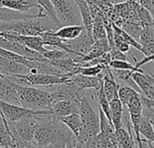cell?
I'll return each mask as SVG.
<instances>
[{
	"mask_svg": "<svg viewBox=\"0 0 154 148\" xmlns=\"http://www.w3.org/2000/svg\"><path fill=\"white\" fill-rule=\"evenodd\" d=\"M0 76H3V74H2L1 72H0Z\"/></svg>",
	"mask_w": 154,
	"mask_h": 148,
	"instance_id": "30",
	"label": "cell"
},
{
	"mask_svg": "<svg viewBox=\"0 0 154 148\" xmlns=\"http://www.w3.org/2000/svg\"><path fill=\"white\" fill-rule=\"evenodd\" d=\"M150 118H151V117H150ZM151 119H152V125H153V128H154V120L152 118H151Z\"/></svg>",
	"mask_w": 154,
	"mask_h": 148,
	"instance_id": "29",
	"label": "cell"
},
{
	"mask_svg": "<svg viewBox=\"0 0 154 148\" xmlns=\"http://www.w3.org/2000/svg\"><path fill=\"white\" fill-rule=\"evenodd\" d=\"M85 29L83 24H69L62 25L58 30L54 31L53 33L64 41H69L76 39Z\"/></svg>",
	"mask_w": 154,
	"mask_h": 148,
	"instance_id": "17",
	"label": "cell"
},
{
	"mask_svg": "<svg viewBox=\"0 0 154 148\" xmlns=\"http://www.w3.org/2000/svg\"><path fill=\"white\" fill-rule=\"evenodd\" d=\"M0 6L26 13L32 8H40L35 0H0Z\"/></svg>",
	"mask_w": 154,
	"mask_h": 148,
	"instance_id": "15",
	"label": "cell"
},
{
	"mask_svg": "<svg viewBox=\"0 0 154 148\" xmlns=\"http://www.w3.org/2000/svg\"><path fill=\"white\" fill-rule=\"evenodd\" d=\"M142 53L144 54V56H149L154 53V40L152 42H149L145 44L142 45Z\"/></svg>",
	"mask_w": 154,
	"mask_h": 148,
	"instance_id": "26",
	"label": "cell"
},
{
	"mask_svg": "<svg viewBox=\"0 0 154 148\" xmlns=\"http://www.w3.org/2000/svg\"><path fill=\"white\" fill-rule=\"evenodd\" d=\"M0 113L8 122H16L23 118L42 117L45 115H51L50 109L34 110L26 109L21 105L12 104L0 99ZM52 115V114H51Z\"/></svg>",
	"mask_w": 154,
	"mask_h": 148,
	"instance_id": "5",
	"label": "cell"
},
{
	"mask_svg": "<svg viewBox=\"0 0 154 148\" xmlns=\"http://www.w3.org/2000/svg\"><path fill=\"white\" fill-rule=\"evenodd\" d=\"M59 27L48 17L17 19L9 22H0V33L38 36L43 32L56 31Z\"/></svg>",
	"mask_w": 154,
	"mask_h": 148,
	"instance_id": "1",
	"label": "cell"
},
{
	"mask_svg": "<svg viewBox=\"0 0 154 148\" xmlns=\"http://www.w3.org/2000/svg\"><path fill=\"white\" fill-rule=\"evenodd\" d=\"M97 97H98V106L102 109L106 116L108 118V119L112 122L111 118V110H110V101L107 99L106 96L104 93L103 88H101L97 90ZM113 123V122H112Z\"/></svg>",
	"mask_w": 154,
	"mask_h": 148,
	"instance_id": "24",
	"label": "cell"
},
{
	"mask_svg": "<svg viewBox=\"0 0 154 148\" xmlns=\"http://www.w3.org/2000/svg\"><path fill=\"white\" fill-rule=\"evenodd\" d=\"M65 43L71 51H73L79 56H84L90 50L91 46L95 43V39L84 29L79 37L73 40L65 41Z\"/></svg>",
	"mask_w": 154,
	"mask_h": 148,
	"instance_id": "9",
	"label": "cell"
},
{
	"mask_svg": "<svg viewBox=\"0 0 154 148\" xmlns=\"http://www.w3.org/2000/svg\"><path fill=\"white\" fill-rule=\"evenodd\" d=\"M75 2L79 6L85 30L93 36V16L88 3L86 0H75Z\"/></svg>",
	"mask_w": 154,
	"mask_h": 148,
	"instance_id": "18",
	"label": "cell"
},
{
	"mask_svg": "<svg viewBox=\"0 0 154 148\" xmlns=\"http://www.w3.org/2000/svg\"><path fill=\"white\" fill-rule=\"evenodd\" d=\"M0 99L12 104L21 105V100L15 88V83L5 75L0 76Z\"/></svg>",
	"mask_w": 154,
	"mask_h": 148,
	"instance_id": "10",
	"label": "cell"
},
{
	"mask_svg": "<svg viewBox=\"0 0 154 148\" xmlns=\"http://www.w3.org/2000/svg\"><path fill=\"white\" fill-rule=\"evenodd\" d=\"M53 32L54 31H47V32H43L40 34V36L42 40V43L46 48L50 46V48H48V49H54V48L61 49V50H64L73 55H78L76 52H74L68 47V45L66 44L64 40H62L59 36L55 35L53 33Z\"/></svg>",
	"mask_w": 154,
	"mask_h": 148,
	"instance_id": "14",
	"label": "cell"
},
{
	"mask_svg": "<svg viewBox=\"0 0 154 148\" xmlns=\"http://www.w3.org/2000/svg\"><path fill=\"white\" fill-rule=\"evenodd\" d=\"M88 4H94L96 5L103 13L104 16H106L113 8L114 4L110 0H86Z\"/></svg>",
	"mask_w": 154,
	"mask_h": 148,
	"instance_id": "25",
	"label": "cell"
},
{
	"mask_svg": "<svg viewBox=\"0 0 154 148\" xmlns=\"http://www.w3.org/2000/svg\"><path fill=\"white\" fill-rule=\"evenodd\" d=\"M67 82L71 83L77 88L78 90L83 92L85 90L94 89L98 90L103 83V71L97 76H87L82 74H73L69 75Z\"/></svg>",
	"mask_w": 154,
	"mask_h": 148,
	"instance_id": "7",
	"label": "cell"
},
{
	"mask_svg": "<svg viewBox=\"0 0 154 148\" xmlns=\"http://www.w3.org/2000/svg\"><path fill=\"white\" fill-rule=\"evenodd\" d=\"M0 47L5 50L14 52L15 53H18L20 55H23L24 57H27L32 60H36V61H49V60L44 58L40 52L28 48L24 44L6 39L2 35H0Z\"/></svg>",
	"mask_w": 154,
	"mask_h": 148,
	"instance_id": "6",
	"label": "cell"
},
{
	"mask_svg": "<svg viewBox=\"0 0 154 148\" xmlns=\"http://www.w3.org/2000/svg\"><path fill=\"white\" fill-rule=\"evenodd\" d=\"M50 110L55 118H59L72 113H79V106L78 103L64 99L53 102L50 107Z\"/></svg>",
	"mask_w": 154,
	"mask_h": 148,
	"instance_id": "12",
	"label": "cell"
},
{
	"mask_svg": "<svg viewBox=\"0 0 154 148\" xmlns=\"http://www.w3.org/2000/svg\"><path fill=\"white\" fill-rule=\"evenodd\" d=\"M140 134L145 137V139H142L143 146L145 143L146 146L154 147V128L150 117L143 116L140 124Z\"/></svg>",
	"mask_w": 154,
	"mask_h": 148,
	"instance_id": "19",
	"label": "cell"
},
{
	"mask_svg": "<svg viewBox=\"0 0 154 148\" xmlns=\"http://www.w3.org/2000/svg\"><path fill=\"white\" fill-rule=\"evenodd\" d=\"M132 80L143 92V96L154 100V77L152 74H144V72L134 71L131 75Z\"/></svg>",
	"mask_w": 154,
	"mask_h": 148,
	"instance_id": "11",
	"label": "cell"
},
{
	"mask_svg": "<svg viewBox=\"0 0 154 148\" xmlns=\"http://www.w3.org/2000/svg\"><path fill=\"white\" fill-rule=\"evenodd\" d=\"M0 72L5 76H13L16 74H27L30 72V69L23 63L0 55Z\"/></svg>",
	"mask_w": 154,
	"mask_h": 148,
	"instance_id": "13",
	"label": "cell"
},
{
	"mask_svg": "<svg viewBox=\"0 0 154 148\" xmlns=\"http://www.w3.org/2000/svg\"><path fill=\"white\" fill-rule=\"evenodd\" d=\"M114 5L116 4H119V3H123V2H125V1H128V0H110Z\"/></svg>",
	"mask_w": 154,
	"mask_h": 148,
	"instance_id": "28",
	"label": "cell"
},
{
	"mask_svg": "<svg viewBox=\"0 0 154 148\" xmlns=\"http://www.w3.org/2000/svg\"><path fill=\"white\" fill-rule=\"evenodd\" d=\"M117 93H118V97H119L120 100L122 101L123 105L126 106L127 103L129 102V100L134 95H136L140 92L131 86L117 84Z\"/></svg>",
	"mask_w": 154,
	"mask_h": 148,
	"instance_id": "21",
	"label": "cell"
},
{
	"mask_svg": "<svg viewBox=\"0 0 154 148\" xmlns=\"http://www.w3.org/2000/svg\"><path fill=\"white\" fill-rule=\"evenodd\" d=\"M0 35L4 36L6 39L11 40V41H14V42L20 43L22 44H24L28 48L40 52L42 55L47 50V48L44 46L40 35H38V36L22 35V34H14V33H0Z\"/></svg>",
	"mask_w": 154,
	"mask_h": 148,
	"instance_id": "8",
	"label": "cell"
},
{
	"mask_svg": "<svg viewBox=\"0 0 154 148\" xmlns=\"http://www.w3.org/2000/svg\"><path fill=\"white\" fill-rule=\"evenodd\" d=\"M110 110L111 118L115 128H119L124 126L123 117H124V105L118 97V93L110 100Z\"/></svg>",
	"mask_w": 154,
	"mask_h": 148,
	"instance_id": "16",
	"label": "cell"
},
{
	"mask_svg": "<svg viewBox=\"0 0 154 148\" xmlns=\"http://www.w3.org/2000/svg\"><path fill=\"white\" fill-rule=\"evenodd\" d=\"M56 15L62 25L83 24L79 6L75 0H51Z\"/></svg>",
	"mask_w": 154,
	"mask_h": 148,
	"instance_id": "4",
	"label": "cell"
},
{
	"mask_svg": "<svg viewBox=\"0 0 154 148\" xmlns=\"http://www.w3.org/2000/svg\"><path fill=\"white\" fill-rule=\"evenodd\" d=\"M109 67L113 70H128L131 71L144 72L142 69H138L135 67V65H133L128 61L124 60H112L109 63Z\"/></svg>",
	"mask_w": 154,
	"mask_h": 148,
	"instance_id": "23",
	"label": "cell"
},
{
	"mask_svg": "<svg viewBox=\"0 0 154 148\" xmlns=\"http://www.w3.org/2000/svg\"><path fill=\"white\" fill-rule=\"evenodd\" d=\"M154 61V53H152V55H149V56H145L143 60L141 61H137L135 62V67L138 68V69H141L142 66H143L144 64L150 62V61Z\"/></svg>",
	"mask_w": 154,
	"mask_h": 148,
	"instance_id": "27",
	"label": "cell"
},
{
	"mask_svg": "<svg viewBox=\"0 0 154 148\" xmlns=\"http://www.w3.org/2000/svg\"><path fill=\"white\" fill-rule=\"evenodd\" d=\"M37 2V4L40 5V7H42L45 14H47L48 18L53 23L55 24L59 28L60 26H62V24H60V22L59 21L57 15H56V13L54 11V8H53V5L51 4V0H35Z\"/></svg>",
	"mask_w": 154,
	"mask_h": 148,
	"instance_id": "22",
	"label": "cell"
},
{
	"mask_svg": "<svg viewBox=\"0 0 154 148\" xmlns=\"http://www.w3.org/2000/svg\"><path fill=\"white\" fill-rule=\"evenodd\" d=\"M152 1H153V2H154V0H152Z\"/></svg>",
	"mask_w": 154,
	"mask_h": 148,
	"instance_id": "31",
	"label": "cell"
},
{
	"mask_svg": "<svg viewBox=\"0 0 154 148\" xmlns=\"http://www.w3.org/2000/svg\"><path fill=\"white\" fill-rule=\"evenodd\" d=\"M58 120L61 121L63 124H65L73 133L75 137L79 136L81 130L82 123H81V118L79 113H72L68 116L64 117H59L56 118Z\"/></svg>",
	"mask_w": 154,
	"mask_h": 148,
	"instance_id": "20",
	"label": "cell"
},
{
	"mask_svg": "<svg viewBox=\"0 0 154 148\" xmlns=\"http://www.w3.org/2000/svg\"><path fill=\"white\" fill-rule=\"evenodd\" d=\"M6 77L12 81L23 86H42L46 88H52L55 85L66 83L69 78V74L51 75L29 72L27 74H16Z\"/></svg>",
	"mask_w": 154,
	"mask_h": 148,
	"instance_id": "3",
	"label": "cell"
},
{
	"mask_svg": "<svg viewBox=\"0 0 154 148\" xmlns=\"http://www.w3.org/2000/svg\"><path fill=\"white\" fill-rule=\"evenodd\" d=\"M15 88L20 97L21 105L26 109L34 110L50 109L51 105L56 99L54 91H46L17 83H15Z\"/></svg>",
	"mask_w": 154,
	"mask_h": 148,
	"instance_id": "2",
	"label": "cell"
}]
</instances>
